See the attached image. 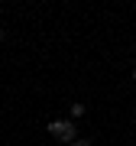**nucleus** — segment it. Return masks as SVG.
Wrapping results in <instances>:
<instances>
[{
  "label": "nucleus",
  "instance_id": "f03ea898",
  "mask_svg": "<svg viewBox=\"0 0 136 146\" xmlns=\"http://www.w3.org/2000/svg\"><path fill=\"white\" fill-rule=\"evenodd\" d=\"M68 114H71V120L84 117V104H71V107H68Z\"/></svg>",
  "mask_w": 136,
  "mask_h": 146
},
{
  "label": "nucleus",
  "instance_id": "7ed1b4c3",
  "mask_svg": "<svg viewBox=\"0 0 136 146\" xmlns=\"http://www.w3.org/2000/svg\"><path fill=\"white\" fill-rule=\"evenodd\" d=\"M71 146H91V140H81V136H78V140H75Z\"/></svg>",
  "mask_w": 136,
  "mask_h": 146
},
{
  "label": "nucleus",
  "instance_id": "39448f33",
  "mask_svg": "<svg viewBox=\"0 0 136 146\" xmlns=\"http://www.w3.org/2000/svg\"><path fill=\"white\" fill-rule=\"evenodd\" d=\"M133 84H136V72H133Z\"/></svg>",
  "mask_w": 136,
  "mask_h": 146
},
{
  "label": "nucleus",
  "instance_id": "20e7f679",
  "mask_svg": "<svg viewBox=\"0 0 136 146\" xmlns=\"http://www.w3.org/2000/svg\"><path fill=\"white\" fill-rule=\"evenodd\" d=\"M0 42H3V29H0Z\"/></svg>",
  "mask_w": 136,
  "mask_h": 146
},
{
  "label": "nucleus",
  "instance_id": "f257e3e1",
  "mask_svg": "<svg viewBox=\"0 0 136 146\" xmlns=\"http://www.w3.org/2000/svg\"><path fill=\"white\" fill-rule=\"evenodd\" d=\"M49 133H52L55 140H62V143H75V140H78L75 120H52V123H49Z\"/></svg>",
  "mask_w": 136,
  "mask_h": 146
}]
</instances>
